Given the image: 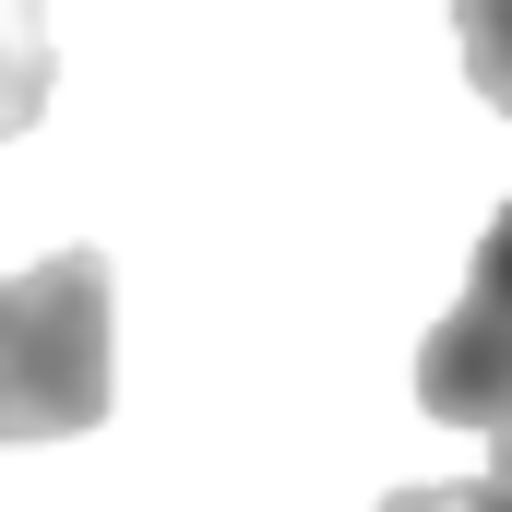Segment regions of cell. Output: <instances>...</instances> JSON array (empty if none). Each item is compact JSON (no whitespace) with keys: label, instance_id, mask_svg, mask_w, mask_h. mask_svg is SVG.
I'll list each match as a JSON object with an SVG mask.
<instances>
[{"label":"cell","instance_id":"obj_1","mask_svg":"<svg viewBox=\"0 0 512 512\" xmlns=\"http://www.w3.org/2000/svg\"><path fill=\"white\" fill-rule=\"evenodd\" d=\"M108 298V251H48L36 274H0V453L108 429Z\"/></svg>","mask_w":512,"mask_h":512},{"label":"cell","instance_id":"obj_2","mask_svg":"<svg viewBox=\"0 0 512 512\" xmlns=\"http://www.w3.org/2000/svg\"><path fill=\"white\" fill-rule=\"evenodd\" d=\"M417 417H441V429H501L512 417V203L489 215V239L465 262V298L417 346Z\"/></svg>","mask_w":512,"mask_h":512},{"label":"cell","instance_id":"obj_3","mask_svg":"<svg viewBox=\"0 0 512 512\" xmlns=\"http://www.w3.org/2000/svg\"><path fill=\"white\" fill-rule=\"evenodd\" d=\"M48 84H60V48H48V0H0V143L48 120Z\"/></svg>","mask_w":512,"mask_h":512},{"label":"cell","instance_id":"obj_4","mask_svg":"<svg viewBox=\"0 0 512 512\" xmlns=\"http://www.w3.org/2000/svg\"><path fill=\"white\" fill-rule=\"evenodd\" d=\"M453 48H465V84L512 120V0H453Z\"/></svg>","mask_w":512,"mask_h":512},{"label":"cell","instance_id":"obj_5","mask_svg":"<svg viewBox=\"0 0 512 512\" xmlns=\"http://www.w3.org/2000/svg\"><path fill=\"white\" fill-rule=\"evenodd\" d=\"M382 512H501V501H489V489H393Z\"/></svg>","mask_w":512,"mask_h":512},{"label":"cell","instance_id":"obj_6","mask_svg":"<svg viewBox=\"0 0 512 512\" xmlns=\"http://www.w3.org/2000/svg\"><path fill=\"white\" fill-rule=\"evenodd\" d=\"M477 489H489V501L512 512V417H501V429H489V477H477Z\"/></svg>","mask_w":512,"mask_h":512}]
</instances>
